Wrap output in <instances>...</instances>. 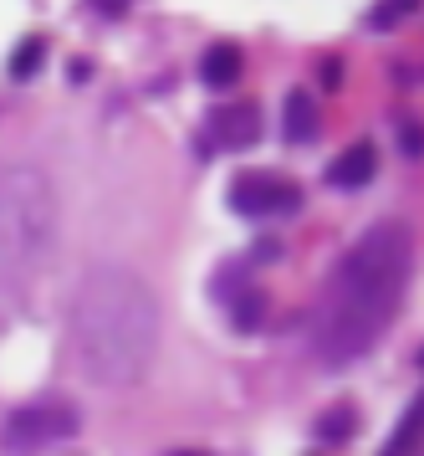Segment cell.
I'll return each instance as SVG.
<instances>
[{
  "mask_svg": "<svg viewBox=\"0 0 424 456\" xmlns=\"http://www.w3.org/2000/svg\"><path fill=\"white\" fill-rule=\"evenodd\" d=\"M409 262L414 241L399 221H379L358 247H348L312 323V354L323 370H348L384 338L409 288Z\"/></svg>",
  "mask_w": 424,
  "mask_h": 456,
  "instance_id": "6da1fadb",
  "label": "cell"
},
{
  "mask_svg": "<svg viewBox=\"0 0 424 456\" xmlns=\"http://www.w3.org/2000/svg\"><path fill=\"white\" fill-rule=\"evenodd\" d=\"M67 349L92 385H108V390L139 385L159 349L154 292L123 267H92L72 292Z\"/></svg>",
  "mask_w": 424,
  "mask_h": 456,
  "instance_id": "7a4b0ae2",
  "label": "cell"
},
{
  "mask_svg": "<svg viewBox=\"0 0 424 456\" xmlns=\"http://www.w3.org/2000/svg\"><path fill=\"white\" fill-rule=\"evenodd\" d=\"M57 241V195L31 165L0 169V277H36Z\"/></svg>",
  "mask_w": 424,
  "mask_h": 456,
  "instance_id": "3957f363",
  "label": "cell"
},
{
  "mask_svg": "<svg viewBox=\"0 0 424 456\" xmlns=\"http://www.w3.org/2000/svg\"><path fill=\"white\" fill-rule=\"evenodd\" d=\"M82 426V415L67 405V400H36V405H20L11 411L5 420V452L16 456H31V452H46V446H57V441H72Z\"/></svg>",
  "mask_w": 424,
  "mask_h": 456,
  "instance_id": "277c9868",
  "label": "cell"
},
{
  "mask_svg": "<svg viewBox=\"0 0 424 456\" xmlns=\"http://www.w3.org/2000/svg\"><path fill=\"white\" fill-rule=\"evenodd\" d=\"M230 210L245 221H276V216H297L302 210V190L292 185L286 175L271 169H251L230 185Z\"/></svg>",
  "mask_w": 424,
  "mask_h": 456,
  "instance_id": "5b68a950",
  "label": "cell"
},
{
  "mask_svg": "<svg viewBox=\"0 0 424 456\" xmlns=\"http://www.w3.org/2000/svg\"><path fill=\"white\" fill-rule=\"evenodd\" d=\"M256 139H261V113L251 103L215 108L210 124H204V144L210 149H251Z\"/></svg>",
  "mask_w": 424,
  "mask_h": 456,
  "instance_id": "8992f818",
  "label": "cell"
},
{
  "mask_svg": "<svg viewBox=\"0 0 424 456\" xmlns=\"http://www.w3.org/2000/svg\"><path fill=\"white\" fill-rule=\"evenodd\" d=\"M373 169H379V149L373 144H353L343 149L332 165H327V185L332 190H364L373 180Z\"/></svg>",
  "mask_w": 424,
  "mask_h": 456,
  "instance_id": "52a82bcc",
  "label": "cell"
},
{
  "mask_svg": "<svg viewBox=\"0 0 424 456\" xmlns=\"http://www.w3.org/2000/svg\"><path fill=\"white\" fill-rule=\"evenodd\" d=\"M282 134H286V144H307V139L317 134V98H312L307 87H297V93L286 98V113H282Z\"/></svg>",
  "mask_w": 424,
  "mask_h": 456,
  "instance_id": "ba28073f",
  "label": "cell"
},
{
  "mask_svg": "<svg viewBox=\"0 0 424 456\" xmlns=\"http://www.w3.org/2000/svg\"><path fill=\"white\" fill-rule=\"evenodd\" d=\"M236 77H241V46L236 42H215L210 52H204V62H200V83L220 93V87H230Z\"/></svg>",
  "mask_w": 424,
  "mask_h": 456,
  "instance_id": "9c48e42d",
  "label": "cell"
},
{
  "mask_svg": "<svg viewBox=\"0 0 424 456\" xmlns=\"http://www.w3.org/2000/svg\"><path fill=\"white\" fill-rule=\"evenodd\" d=\"M420 441H424V395L404 411V420L394 426V436H388V446L379 456H414V446H420Z\"/></svg>",
  "mask_w": 424,
  "mask_h": 456,
  "instance_id": "30bf717a",
  "label": "cell"
},
{
  "mask_svg": "<svg viewBox=\"0 0 424 456\" xmlns=\"http://www.w3.org/2000/svg\"><path fill=\"white\" fill-rule=\"evenodd\" d=\"M414 11H420V0H373V5H368V26H373V31H394V26L409 21Z\"/></svg>",
  "mask_w": 424,
  "mask_h": 456,
  "instance_id": "8fae6325",
  "label": "cell"
},
{
  "mask_svg": "<svg viewBox=\"0 0 424 456\" xmlns=\"http://www.w3.org/2000/svg\"><path fill=\"white\" fill-rule=\"evenodd\" d=\"M261 313H266V292L261 288H245L236 303H230V323L241 333H251V329H261Z\"/></svg>",
  "mask_w": 424,
  "mask_h": 456,
  "instance_id": "7c38bea8",
  "label": "cell"
},
{
  "mask_svg": "<svg viewBox=\"0 0 424 456\" xmlns=\"http://www.w3.org/2000/svg\"><path fill=\"white\" fill-rule=\"evenodd\" d=\"M353 431H358V411L353 405H332V411L317 415V436L323 441H348Z\"/></svg>",
  "mask_w": 424,
  "mask_h": 456,
  "instance_id": "4fadbf2b",
  "label": "cell"
},
{
  "mask_svg": "<svg viewBox=\"0 0 424 456\" xmlns=\"http://www.w3.org/2000/svg\"><path fill=\"white\" fill-rule=\"evenodd\" d=\"M41 57H46V42H20L16 57H11V77H31V72H41Z\"/></svg>",
  "mask_w": 424,
  "mask_h": 456,
  "instance_id": "5bb4252c",
  "label": "cell"
},
{
  "mask_svg": "<svg viewBox=\"0 0 424 456\" xmlns=\"http://www.w3.org/2000/svg\"><path fill=\"white\" fill-rule=\"evenodd\" d=\"M404 149L409 154H424V128L420 124H404Z\"/></svg>",
  "mask_w": 424,
  "mask_h": 456,
  "instance_id": "9a60e30c",
  "label": "cell"
},
{
  "mask_svg": "<svg viewBox=\"0 0 424 456\" xmlns=\"http://www.w3.org/2000/svg\"><path fill=\"white\" fill-rule=\"evenodd\" d=\"M92 5H98L102 16H118V11H128V0H92Z\"/></svg>",
  "mask_w": 424,
  "mask_h": 456,
  "instance_id": "2e32d148",
  "label": "cell"
},
{
  "mask_svg": "<svg viewBox=\"0 0 424 456\" xmlns=\"http://www.w3.org/2000/svg\"><path fill=\"white\" fill-rule=\"evenodd\" d=\"M164 456H210V452H164Z\"/></svg>",
  "mask_w": 424,
  "mask_h": 456,
  "instance_id": "e0dca14e",
  "label": "cell"
},
{
  "mask_svg": "<svg viewBox=\"0 0 424 456\" xmlns=\"http://www.w3.org/2000/svg\"><path fill=\"white\" fill-rule=\"evenodd\" d=\"M420 364H424V354H420Z\"/></svg>",
  "mask_w": 424,
  "mask_h": 456,
  "instance_id": "ac0fdd59",
  "label": "cell"
}]
</instances>
